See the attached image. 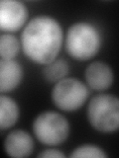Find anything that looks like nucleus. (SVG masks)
Instances as JSON below:
<instances>
[{"label": "nucleus", "instance_id": "1", "mask_svg": "<svg viewBox=\"0 0 119 158\" xmlns=\"http://www.w3.org/2000/svg\"><path fill=\"white\" fill-rule=\"evenodd\" d=\"M64 42L60 23L50 16H37L26 24L21 34V47L30 60L47 65L57 58Z\"/></svg>", "mask_w": 119, "mask_h": 158}, {"label": "nucleus", "instance_id": "2", "mask_svg": "<svg viewBox=\"0 0 119 158\" xmlns=\"http://www.w3.org/2000/svg\"><path fill=\"white\" fill-rule=\"evenodd\" d=\"M101 44V35L97 28L86 22L72 25L66 35V51L77 60L86 61L94 57Z\"/></svg>", "mask_w": 119, "mask_h": 158}, {"label": "nucleus", "instance_id": "3", "mask_svg": "<svg viewBox=\"0 0 119 158\" xmlns=\"http://www.w3.org/2000/svg\"><path fill=\"white\" fill-rule=\"evenodd\" d=\"M87 118L90 126L99 132L109 133L119 127V100L110 94L93 97L87 107Z\"/></svg>", "mask_w": 119, "mask_h": 158}, {"label": "nucleus", "instance_id": "4", "mask_svg": "<svg viewBox=\"0 0 119 158\" xmlns=\"http://www.w3.org/2000/svg\"><path fill=\"white\" fill-rule=\"evenodd\" d=\"M33 132L42 144L57 146L68 139L69 123L60 113L44 112L34 120Z\"/></svg>", "mask_w": 119, "mask_h": 158}, {"label": "nucleus", "instance_id": "5", "mask_svg": "<svg viewBox=\"0 0 119 158\" xmlns=\"http://www.w3.org/2000/svg\"><path fill=\"white\" fill-rule=\"evenodd\" d=\"M88 97V89L77 78H64L55 84L52 100L55 106L64 112H73L83 106Z\"/></svg>", "mask_w": 119, "mask_h": 158}, {"label": "nucleus", "instance_id": "6", "mask_svg": "<svg viewBox=\"0 0 119 158\" xmlns=\"http://www.w3.org/2000/svg\"><path fill=\"white\" fill-rule=\"evenodd\" d=\"M27 19L28 9L24 3L16 0H0V31H19Z\"/></svg>", "mask_w": 119, "mask_h": 158}, {"label": "nucleus", "instance_id": "7", "mask_svg": "<svg viewBox=\"0 0 119 158\" xmlns=\"http://www.w3.org/2000/svg\"><path fill=\"white\" fill-rule=\"evenodd\" d=\"M4 150L7 155L11 157H28L34 150V140L29 132L22 130H15L9 132L5 137Z\"/></svg>", "mask_w": 119, "mask_h": 158}, {"label": "nucleus", "instance_id": "8", "mask_svg": "<svg viewBox=\"0 0 119 158\" xmlns=\"http://www.w3.org/2000/svg\"><path fill=\"white\" fill-rule=\"evenodd\" d=\"M84 77L87 85L95 91H104L112 85L114 74L107 63L94 61L86 67Z\"/></svg>", "mask_w": 119, "mask_h": 158}, {"label": "nucleus", "instance_id": "9", "mask_svg": "<svg viewBox=\"0 0 119 158\" xmlns=\"http://www.w3.org/2000/svg\"><path fill=\"white\" fill-rule=\"evenodd\" d=\"M22 79L23 68L17 61L0 59V94L15 90Z\"/></svg>", "mask_w": 119, "mask_h": 158}, {"label": "nucleus", "instance_id": "10", "mask_svg": "<svg viewBox=\"0 0 119 158\" xmlns=\"http://www.w3.org/2000/svg\"><path fill=\"white\" fill-rule=\"evenodd\" d=\"M20 115L17 102L8 96L0 95V131L12 127Z\"/></svg>", "mask_w": 119, "mask_h": 158}, {"label": "nucleus", "instance_id": "11", "mask_svg": "<svg viewBox=\"0 0 119 158\" xmlns=\"http://www.w3.org/2000/svg\"><path fill=\"white\" fill-rule=\"evenodd\" d=\"M69 71L68 63L64 59H55L45 65L43 69V76L50 83H57L66 78Z\"/></svg>", "mask_w": 119, "mask_h": 158}, {"label": "nucleus", "instance_id": "12", "mask_svg": "<svg viewBox=\"0 0 119 158\" xmlns=\"http://www.w3.org/2000/svg\"><path fill=\"white\" fill-rule=\"evenodd\" d=\"M21 44L12 34H3L0 36V56L2 59L13 60L18 56Z\"/></svg>", "mask_w": 119, "mask_h": 158}, {"label": "nucleus", "instance_id": "13", "mask_svg": "<svg viewBox=\"0 0 119 158\" xmlns=\"http://www.w3.org/2000/svg\"><path fill=\"white\" fill-rule=\"evenodd\" d=\"M69 157L73 158H82V157H90V158H106L107 154L102 148L96 145L84 144L77 147L71 154Z\"/></svg>", "mask_w": 119, "mask_h": 158}, {"label": "nucleus", "instance_id": "14", "mask_svg": "<svg viewBox=\"0 0 119 158\" xmlns=\"http://www.w3.org/2000/svg\"><path fill=\"white\" fill-rule=\"evenodd\" d=\"M38 157L39 158H64L66 157V155L61 150L49 148V149H45L41 153H39Z\"/></svg>", "mask_w": 119, "mask_h": 158}]
</instances>
